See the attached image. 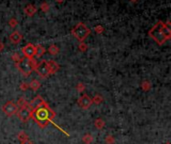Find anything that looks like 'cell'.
I'll list each match as a JSON object with an SVG mask.
<instances>
[{
    "label": "cell",
    "instance_id": "24",
    "mask_svg": "<svg viewBox=\"0 0 171 144\" xmlns=\"http://www.w3.org/2000/svg\"><path fill=\"white\" fill-rule=\"evenodd\" d=\"M78 48H79V50H80L81 52H85V51H87L88 45H87L86 43H85V42H79Z\"/></svg>",
    "mask_w": 171,
    "mask_h": 144
},
{
    "label": "cell",
    "instance_id": "13",
    "mask_svg": "<svg viewBox=\"0 0 171 144\" xmlns=\"http://www.w3.org/2000/svg\"><path fill=\"white\" fill-rule=\"evenodd\" d=\"M36 12H37V8H36V6H34L33 4H28V5L25 6L24 8V13L29 17H32Z\"/></svg>",
    "mask_w": 171,
    "mask_h": 144
},
{
    "label": "cell",
    "instance_id": "23",
    "mask_svg": "<svg viewBox=\"0 0 171 144\" xmlns=\"http://www.w3.org/2000/svg\"><path fill=\"white\" fill-rule=\"evenodd\" d=\"M40 9H41L42 12L47 13L49 11V9H50V6H49V4L47 2H43V3L40 4Z\"/></svg>",
    "mask_w": 171,
    "mask_h": 144
},
{
    "label": "cell",
    "instance_id": "32",
    "mask_svg": "<svg viewBox=\"0 0 171 144\" xmlns=\"http://www.w3.org/2000/svg\"><path fill=\"white\" fill-rule=\"evenodd\" d=\"M3 50H4V43L0 41V52H2Z\"/></svg>",
    "mask_w": 171,
    "mask_h": 144
},
{
    "label": "cell",
    "instance_id": "31",
    "mask_svg": "<svg viewBox=\"0 0 171 144\" xmlns=\"http://www.w3.org/2000/svg\"><path fill=\"white\" fill-rule=\"evenodd\" d=\"M20 144H33V142L30 140V139H27V140H25V141H22V142H20Z\"/></svg>",
    "mask_w": 171,
    "mask_h": 144
},
{
    "label": "cell",
    "instance_id": "16",
    "mask_svg": "<svg viewBox=\"0 0 171 144\" xmlns=\"http://www.w3.org/2000/svg\"><path fill=\"white\" fill-rule=\"evenodd\" d=\"M94 126H95L96 129L102 130L103 128H104V126H105L104 120H103L102 118H96L95 120H94Z\"/></svg>",
    "mask_w": 171,
    "mask_h": 144
},
{
    "label": "cell",
    "instance_id": "9",
    "mask_svg": "<svg viewBox=\"0 0 171 144\" xmlns=\"http://www.w3.org/2000/svg\"><path fill=\"white\" fill-rule=\"evenodd\" d=\"M22 54L23 57L27 59H32L35 56V47L32 43H27L25 46L22 48Z\"/></svg>",
    "mask_w": 171,
    "mask_h": 144
},
{
    "label": "cell",
    "instance_id": "34",
    "mask_svg": "<svg viewBox=\"0 0 171 144\" xmlns=\"http://www.w3.org/2000/svg\"><path fill=\"white\" fill-rule=\"evenodd\" d=\"M138 1V0H130V2H132V3H136Z\"/></svg>",
    "mask_w": 171,
    "mask_h": 144
},
{
    "label": "cell",
    "instance_id": "30",
    "mask_svg": "<svg viewBox=\"0 0 171 144\" xmlns=\"http://www.w3.org/2000/svg\"><path fill=\"white\" fill-rule=\"evenodd\" d=\"M22 91H26L27 89L29 88V84L27 83V82H22L21 84H20V87H19Z\"/></svg>",
    "mask_w": 171,
    "mask_h": 144
},
{
    "label": "cell",
    "instance_id": "14",
    "mask_svg": "<svg viewBox=\"0 0 171 144\" xmlns=\"http://www.w3.org/2000/svg\"><path fill=\"white\" fill-rule=\"evenodd\" d=\"M34 47H35V56H37L38 58H41L44 54L46 53V48H45L41 44L35 45Z\"/></svg>",
    "mask_w": 171,
    "mask_h": 144
},
{
    "label": "cell",
    "instance_id": "11",
    "mask_svg": "<svg viewBox=\"0 0 171 144\" xmlns=\"http://www.w3.org/2000/svg\"><path fill=\"white\" fill-rule=\"evenodd\" d=\"M47 67H48V72H49V75H54L56 72L60 69V66L59 64L54 61V60H48L47 61Z\"/></svg>",
    "mask_w": 171,
    "mask_h": 144
},
{
    "label": "cell",
    "instance_id": "8",
    "mask_svg": "<svg viewBox=\"0 0 171 144\" xmlns=\"http://www.w3.org/2000/svg\"><path fill=\"white\" fill-rule=\"evenodd\" d=\"M77 103H78V106L80 108L86 110V109H89L90 106L92 105V100L87 94H82V95L78 98Z\"/></svg>",
    "mask_w": 171,
    "mask_h": 144
},
{
    "label": "cell",
    "instance_id": "33",
    "mask_svg": "<svg viewBox=\"0 0 171 144\" xmlns=\"http://www.w3.org/2000/svg\"><path fill=\"white\" fill-rule=\"evenodd\" d=\"M64 1L65 0H55V2H57V3H63Z\"/></svg>",
    "mask_w": 171,
    "mask_h": 144
},
{
    "label": "cell",
    "instance_id": "29",
    "mask_svg": "<svg viewBox=\"0 0 171 144\" xmlns=\"http://www.w3.org/2000/svg\"><path fill=\"white\" fill-rule=\"evenodd\" d=\"M94 31H95L97 34H101L103 31H104V27H103L102 25H96L95 27H94Z\"/></svg>",
    "mask_w": 171,
    "mask_h": 144
},
{
    "label": "cell",
    "instance_id": "2",
    "mask_svg": "<svg viewBox=\"0 0 171 144\" xmlns=\"http://www.w3.org/2000/svg\"><path fill=\"white\" fill-rule=\"evenodd\" d=\"M90 29L85 25L82 22L76 24L73 29H72V35L76 38V40H78L79 42H84V40L88 37V35L90 34Z\"/></svg>",
    "mask_w": 171,
    "mask_h": 144
},
{
    "label": "cell",
    "instance_id": "35",
    "mask_svg": "<svg viewBox=\"0 0 171 144\" xmlns=\"http://www.w3.org/2000/svg\"><path fill=\"white\" fill-rule=\"evenodd\" d=\"M165 144H170V143H169V142H167V143H165Z\"/></svg>",
    "mask_w": 171,
    "mask_h": 144
},
{
    "label": "cell",
    "instance_id": "6",
    "mask_svg": "<svg viewBox=\"0 0 171 144\" xmlns=\"http://www.w3.org/2000/svg\"><path fill=\"white\" fill-rule=\"evenodd\" d=\"M17 110H18L17 104L15 102H13V101H6L2 105V111H3V113L5 114L6 116L11 117V116L16 115Z\"/></svg>",
    "mask_w": 171,
    "mask_h": 144
},
{
    "label": "cell",
    "instance_id": "3",
    "mask_svg": "<svg viewBox=\"0 0 171 144\" xmlns=\"http://www.w3.org/2000/svg\"><path fill=\"white\" fill-rule=\"evenodd\" d=\"M160 24H161V21L157 22V23L148 31V35H149V37H151L158 45H163L166 41H167V38H166V36L162 33Z\"/></svg>",
    "mask_w": 171,
    "mask_h": 144
},
{
    "label": "cell",
    "instance_id": "17",
    "mask_svg": "<svg viewBox=\"0 0 171 144\" xmlns=\"http://www.w3.org/2000/svg\"><path fill=\"white\" fill-rule=\"evenodd\" d=\"M29 84V88H31L33 90V91H37V90L40 88V86H41V83L39 82L38 80H36V79H33L32 81H31Z\"/></svg>",
    "mask_w": 171,
    "mask_h": 144
},
{
    "label": "cell",
    "instance_id": "1",
    "mask_svg": "<svg viewBox=\"0 0 171 144\" xmlns=\"http://www.w3.org/2000/svg\"><path fill=\"white\" fill-rule=\"evenodd\" d=\"M31 111H32V117L31 118L35 121L36 124L40 128H45L55 117V112L49 107L47 103L36 107L34 109H31Z\"/></svg>",
    "mask_w": 171,
    "mask_h": 144
},
{
    "label": "cell",
    "instance_id": "28",
    "mask_svg": "<svg viewBox=\"0 0 171 144\" xmlns=\"http://www.w3.org/2000/svg\"><path fill=\"white\" fill-rule=\"evenodd\" d=\"M75 88H76V90H77L78 92H83L85 90V85L82 82H79V83H77V85H76Z\"/></svg>",
    "mask_w": 171,
    "mask_h": 144
},
{
    "label": "cell",
    "instance_id": "15",
    "mask_svg": "<svg viewBox=\"0 0 171 144\" xmlns=\"http://www.w3.org/2000/svg\"><path fill=\"white\" fill-rule=\"evenodd\" d=\"M160 28H161L162 33H163V34L166 36V38H167V40H169V39L171 38V28H170V27L167 26V25H165L164 22L161 21Z\"/></svg>",
    "mask_w": 171,
    "mask_h": 144
},
{
    "label": "cell",
    "instance_id": "27",
    "mask_svg": "<svg viewBox=\"0 0 171 144\" xmlns=\"http://www.w3.org/2000/svg\"><path fill=\"white\" fill-rule=\"evenodd\" d=\"M8 24L11 28H15V27L18 25V21H17L16 18H11V19L8 21Z\"/></svg>",
    "mask_w": 171,
    "mask_h": 144
},
{
    "label": "cell",
    "instance_id": "10",
    "mask_svg": "<svg viewBox=\"0 0 171 144\" xmlns=\"http://www.w3.org/2000/svg\"><path fill=\"white\" fill-rule=\"evenodd\" d=\"M46 104V101L44 100V99L40 96V95H36L32 100L30 102H28V105L31 109H34V108L38 107V106H41V105H44Z\"/></svg>",
    "mask_w": 171,
    "mask_h": 144
},
{
    "label": "cell",
    "instance_id": "5",
    "mask_svg": "<svg viewBox=\"0 0 171 144\" xmlns=\"http://www.w3.org/2000/svg\"><path fill=\"white\" fill-rule=\"evenodd\" d=\"M16 115L22 122H27V121H29L31 119V117H32V111H31V108L29 107V105L22 106L18 108Z\"/></svg>",
    "mask_w": 171,
    "mask_h": 144
},
{
    "label": "cell",
    "instance_id": "18",
    "mask_svg": "<svg viewBox=\"0 0 171 144\" xmlns=\"http://www.w3.org/2000/svg\"><path fill=\"white\" fill-rule=\"evenodd\" d=\"M47 51H48L49 54H51V55H57V54L59 53V48H58L57 45L52 44L48 47Z\"/></svg>",
    "mask_w": 171,
    "mask_h": 144
},
{
    "label": "cell",
    "instance_id": "20",
    "mask_svg": "<svg viewBox=\"0 0 171 144\" xmlns=\"http://www.w3.org/2000/svg\"><path fill=\"white\" fill-rule=\"evenodd\" d=\"M82 141L85 144H91L93 141V137H92V134L90 133H85L83 136H82Z\"/></svg>",
    "mask_w": 171,
    "mask_h": 144
},
{
    "label": "cell",
    "instance_id": "22",
    "mask_svg": "<svg viewBox=\"0 0 171 144\" xmlns=\"http://www.w3.org/2000/svg\"><path fill=\"white\" fill-rule=\"evenodd\" d=\"M17 138H18V140H19L20 142L25 141V140H27V139H29L28 135H27V134H26V132H24V131H21V132L18 133Z\"/></svg>",
    "mask_w": 171,
    "mask_h": 144
},
{
    "label": "cell",
    "instance_id": "25",
    "mask_svg": "<svg viewBox=\"0 0 171 144\" xmlns=\"http://www.w3.org/2000/svg\"><path fill=\"white\" fill-rule=\"evenodd\" d=\"M104 141H105V143L106 144H114V142H115V139H114V137L112 136V135H107V136L105 137V139H104Z\"/></svg>",
    "mask_w": 171,
    "mask_h": 144
},
{
    "label": "cell",
    "instance_id": "26",
    "mask_svg": "<svg viewBox=\"0 0 171 144\" xmlns=\"http://www.w3.org/2000/svg\"><path fill=\"white\" fill-rule=\"evenodd\" d=\"M22 57H23V56H21L19 53H17V52H16V53H13V54H12L11 59H12L13 61H14L15 63H17L18 61H20V60H21V58H22Z\"/></svg>",
    "mask_w": 171,
    "mask_h": 144
},
{
    "label": "cell",
    "instance_id": "12",
    "mask_svg": "<svg viewBox=\"0 0 171 144\" xmlns=\"http://www.w3.org/2000/svg\"><path fill=\"white\" fill-rule=\"evenodd\" d=\"M22 38H23V36H22L20 32H18V31H14V32H12L9 35V40H10V42L13 44H19L21 42Z\"/></svg>",
    "mask_w": 171,
    "mask_h": 144
},
{
    "label": "cell",
    "instance_id": "19",
    "mask_svg": "<svg viewBox=\"0 0 171 144\" xmlns=\"http://www.w3.org/2000/svg\"><path fill=\"white\" fill-rule=\"evenodd\" d=\"M151 87H152V85H151V82L149 80H143L141 82V88H142L143 91H145V92L149 91Z\"/></svg>",
    "mask_w": 171,
    "mask_h": 144
},
{
    "label": "cell",
    "instance_id": "4",
    "mask_svg": "<svg viewBox=\"0 0 171 144\" xmlns=\"http://www.w3.org/2000/svg\"><path fill=\"white\" fill-rule=\"evenodd\" d=\"M15 66L24 77H28V76H30V74L32 73V71H33L30 60L27 59V58H25V57H22L20 61L15 63Z\"/></svg>",
    "mask_w": 171,
    "mask_h": 144
},
{
    "label": "cell",
    "instance_id": "21",
    "mask_svg": "<svg viewBox=\"0 0 171 144\" xmlns=\"http://www.w3.org/2000/svg\"><path fill=\"white\" fill-rule=\"evenodd\" d=\"M91 100H92V104L99 105V104H101V103L103 102V97L100 95V94H95Z\"/></svg>",
    "mask_w": 171,
    "mask_h": 144
},
{
    "label": "cell",
    "instance_id": "7",
    "mask_svg": "<svg viewBox=\"0 0 171 144\" xmlns=\"http://www.w3.org/2000/svg\"><path fill=\"white\" fill-rule=\"evenodd\" d=\"M35 71L40 77L42 78H47L49 76L48 72V67H47V60H41L37 63V65L35 67Z\"/></svg>",
    "mask_w": 171,
    "mask_h": 144
}]
</instances>
